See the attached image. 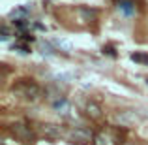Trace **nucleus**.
Segmentation results:
<instances>
[{
  "instance_id": "1",
  "label": "nucleus",
  "mask_w": 148,
  "mask_h": 145,
  "mask_svg": "<svg viewBox=\"0 0 148 145\" xmlns=\"http://www.w3.org/2000/svg\"><path fill=\"white\" fill-rule=\"evenodd\" d=\"M13 92H17L19 96L26 98V100H38L41 96V89L32 79H19L13 85Z\"/></svg>"
},
{
  "instance_id": "2",
  "label": "nucleus",
  "mask_w": 148,
  "mask_h": 145,
  "mask_svg": "<svg viewBox=\"0 0 148 145\" xmlns=\"http://www.w3.org/2000/svg\"><path fill=\"white\" fill-rule=\"evenodd\" d=\"M11 132H13V136L17 139H21L23 143H32L34 142L32 128L26 126V124H23V123H13V124H11Z\"/></svg>"
},
{
  "instance_id": "3",
  "label": "nucleus",
  "mask_w": 148,
  "mask_h": 145,
  "mask_svg": "<svg viewBox=\"0 0 148 145\" xmlns=\"http://www.w3.org/2000/svg\"><path fill=\"white\" fill-rule=\"evenodd\" d=\"M90 138H92L90 130H86V128H83V126L68 130V139L71 143H86V142H90Z\"/></svg>"
},
{
  "instance_id": "4",
  "label": "nucleus",
  "mask_w": 148,
  "mask_h": 145,
  "mask_svg": "<svg viewBox=\"0 0 148 145\" xmlns=\"http://www.w3.org/2000/svg\"><path fill=\"white\" fill-rule=\"evenodd\" d=\"M94 145H116V138L112 136L111 130H101L96 134Z\"/></svg>"
},
{
  "instance_id": "5",
  "label": "nucleus",
  "mask_w": 148,
  "mask_h": 145,
  "mask_svg": "<svg viewBox=\"0 0 148 145\" xmlns=\"http://www.w3.org/2000/svg\"><path fill=\"white\" fill-rule=\"evenodd\" d=\"M118 10L122 11L124 15H133L135 13V2L133 0H118Z\"/></svg>"
},
{
  "instance_id": "6",
  "label": "nucleus",
  "mask_w": 148,
  "mask_h": 145,
  "mask_svg": "<svg viewBox=\"0 0 148 145\" xmlns=\"http://www.w3.org/2000/svg\"><path fill=\"white\" fill-rule=\"evenodd\" d=\"M86 113H88V117H92V119H99L101 117V108L96 102H90V104L86 105Z\"/></svg>"
},
{
  "instance_id": "7",
  "label": "nucleus",
  "mask_w": 148,
  "mask_h": 145,
  "mask_svg": "<svg viewBox=\"0 0 148 145\" xmlns=\"http://www.w3.org/2000/svg\"><path fill=\"white\" fill-rule=\"evenodd\" d=\"M43 134L47 136V138H58V136H60V126H56V124H45Z\"/></svg>"
},
{
  "instance_id": "8",
  "label": "nucleus",
  "mask_w": 148,
  "mask_h": 145,
  "mask_svg": "<svg viewBox=\"0 0 148 145\" xmlns=\"http://www.w3.org/2000/svg\"><path fill=\"white\" fill-rule=\"evenodd\" d=\"M53 108H54V111H56V113H68L69 102L66 100V98H60V100H56V102L53 104Z\"/></svg>"
},
{
  "instance_id": "9",
  "label": "nucleus",
  "mask_w": 148,
  "mask_h": 145,
  "mask_svg": "<svg viewBox=\"0 0 148 145\" xmlns=\"http://www.w3.org/2000/svg\"><path fill=\"white\" fill-rule=\"evenodd\" d=\"M131 60L133 62H141V64H148V55H145V53H131Z\"/></svg>"
},
{
  "instance_id": "10",
  "label": "nucleus",
  "mask_w": 148,
  "mask_h": 145,
  "mask_svg": "<svg viewBox=\"0 0 148 145\" xmlns=\"http://www.w3.org/2000/svg\"><path fill=\"white\" fill-rule=\"evenodd\" d=\"M54 45H56V47H62L66 53H69V51H71V45H69L68 42H64V40H54Z\"/></svg>"
},
{
  "instance_id": "11",
  "label": "nucleus",
  "mask_w": 148,
  "mask_h": 145,
  "mask_svg": "<svg viewBox=\"0 0 148 145\" xmlns=\"http://www.w3.org/2000/svg\"><path fill=\"white\" fill-rule=\"evenodd\" d=\"M79 11L84 15V17H86V21H90V19H94V17H96V11H94V10H86V8H81Z\"/></svg>"
},
{
  "instance_id": "12",
  "label": "nucleus",
  "mask_w": 148,
  "mask_h": 145,
  "mask_svg": "<svg viewBox=\"0 0 148 145\" xmlns=\"http://www.w3.org/2000/svg\"><path fill=\"white\" fill-rule=\"evenodd\" d=\"M41 49H43V53H49V55H53V53H54V51H53V47H51L49 44H45V42L41 44Z\"/></svg>"
},
{
  "instance_id": "13",
  "label": "nucleus",
  "mask_w": 148,
  "mask_h": 145,
  "mask_svg": "<svg viewBox=\"0 0 148 145\" xmlns=\"http://www.w3.org/2000/svg\"><path fill=\"white\" fill-rule=\"evenodd\" d=\"M21 38H23L25 42H34V36H32V34H28V32H23Z\"/></svg>"
},
{
  "instance_id": "14",
  "label": "nucleus",
  "mask_w": 148,
  "mask_h": 145,
  "mask_svg": "<svg viewBox=\"0 0 148 145\" xmlns=\"http://www.w3.org/2000/svg\"><path fill=\"white\" fill-rule=\"evenodd\" d=\"M8 34H10V32H8V26H6V25H4V26H2V36H0V38H2V40H4V42H6V40H8V38H10V36H8Z\"/></svg>"
},
{
  "instance_id": "15",
  "label": "nucleus",
  "mask_w": 148,
  "mask_h": 145,
  "mask_svg": "<svg viewBox=\"0 0 148 145\" xmlns=\"http://www.w3.org/2000/svg\"><path fill=\"white\" fill-rule=\"evenodd\" d=\"M103 53H107L109 57H116V53H114V49H112V47H103Z\"/></svg>"
}]
</instances>
